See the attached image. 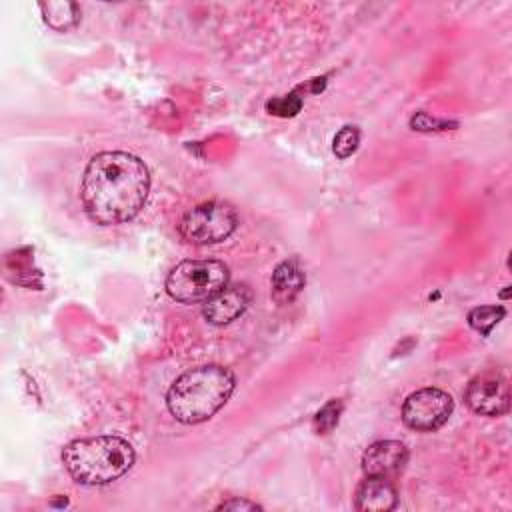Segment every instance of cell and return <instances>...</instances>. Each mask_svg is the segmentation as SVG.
Returning <instances> with one entry per match:
<instances>
[{"mask_svg": "<svg viewBox=\"0 0 512 512\" xmlns=\"http://www.w3.org/2000/svg\"><path fill=\"white\" fill-rule=\"evenodd\" d=\"M302 108V96H298L296 92H290L286 96H280V98H272L270 102H266V110L274 116H282V118H288V116H294L298 114Z\"/></svg>", "mask_w": 512, "mask_h": 512, "instance_id": "obj_16", "label": "cell"}, {"mask_svg": "<svg viewBox=\"0 0 512 512\" xmlns=\"http://www.w3.org/2000/svg\"><path fill=\"white\" fill-rule=\"evenodd\" d=\"M216 510H260V506L256 502H250L244 498H232V500H224L222 504H218Z\"/></svg>", "mask_w": 512, "mask_h": 512, "instance_id": "obj_18", "label": "cell"}, {"mask_svg": "<svg viewBox=\"0 0 512 512\" xmlns=\"http://www.w3.org/2000/svg\"><path fill=\"white\" fill-rule=\"evenodd\" d=\"M508 294H510V288H508V290H504V292L500 294V298H508Z\"/></svg>", "mask_w": 512, "mask_h": 512, "instance_id": "obj_19", "label": "cell"}, {"mask_svg": "<svg viewBox=\"0 0 512 512\" xmlns=\"http://www.w3.org/2000/svg\"><path fill=\"white\" fill-rule=\"evenodd\" d=\"M228 284V266L220 260H184L166 278V292L178 302H206Z\"/></svg>", "mask_w": 512, "mask_h": 512, "instance_id": "obj_4", "label": "cell"}, {"mask_svg": "<svg viewBox=\"0 0 512 512\" xmlns=\"http://www.w3.org/2000/svg\"><path fill=\"white\" fill-rule=\"evenodd\" d=\"M238 226V212L232 204L222 200H208L190 208L178 230L190 244H216L226 240Z\"/></svg>", "mask_w": 512, "mask_h": 512, "instance_id": "obj_5", "label": "cell"}, {"mask_svg": "<svg viewBox=\"0 0 512 512\" xmlns=\"http://www.w3.org/2000/svg\"><path fill=\"white\" fill-rule=\"evenodd\" d=\"M340 412H342V402L340 400H330L326 402L314 416V430L318 434H326L330 432L336 424H338V418H340Z\"/></svg>", "mask_w": 512, "mask_h": 512, "instance_id": "obj_14", "label": "cell"}, {"mask_svg": "<svg viewBox=\"0 0 512 512\" xmlns=\"http://www.w3.org/2000/svg\"><path fill=\"white\" fill-rule=\"evenodd\" d=\"M306 276L304 270L298 262V258H290L284 260L276 266V270L272 272V296L276 302L280 304H288L292 302L300 290L304 288Z\"/></svg>", "mask_w": 512, "mask_h": 512, "instance_id": "obj_11", "label": "cell"}, {"mask_svg": "<svg viewBox=\"0 0 512 512\" xmlns=\"http://www.w3.org/2000/svg\"><path fill=\"white\" fill-rule=\"evenodd\" d=\"M134 448L120 436L78 438L64 446L62 462L68 474L88 486H102L124 476L134 464Z\"/></svg>", "mask_w": 512, "mask_h": 512, "instance_id": "obj_3", "label": "cell"}, {"mask_svg": "<svg viewBox=\"0 0 512 512\" xmlns=\"http://www.w3.org/2000/svg\"><path fill=\"white\" fill-rule=\"evenodd\" d=\"M464 400L480 416H502L510 408L508 382L500 372H482L466 386Z\"/></svg>", "mask_w": 512, "mask_h": 512, "instance_id": "obj_7", "label": "cell"}, {"mask_svg": "<svg viewBox=\"0 0 512 512\" xmlns=\"http://www.w3.org/2000/svg\"><path fill=\"white\" fill-rule=\"evenodd\" d=\"M452 396L440 388H422L412 392L402 404V420L408 428L430 432L440 428L452 414Z\"/></svg>", "mask_w": 512, "mask_h": 512, "instance_id": "obj_6", "label": "cell"}, {"mask_svg": "<svg viewBox=\"0 0 512 512\" xmlns=\"http://www.w3.org/2000/svg\"><path fill=\"white\" fill-rule=\"evenodd\" d=\"M504 306H478L468 312V324L482 336H488L490 330L504 318Z\"/></svg>", "mask_w": 512, "mask_h": 512, "instance_id": "obj_13", "label": "cell"}, {"mask_svg": "<svg viewBox=\"0 0 512 512\" xmlns=\"http://www.w3.org/2000/svg\"><path fill=\"white\" fill-rule=\"evenodd\" d=\"M252 300V292L248 286H224L220 292H216L212 298L206 300L202 314L210 324L222 326L228 324L232 320H236L238 316H242L246 312V308L250 306Z\"/></svg>", "mask_w": 512, "mask_h": 512, "instance_id": "obj_8", "label": "cell"}, {"mask_svg": "<svg viewBox=\"0 0 512 512\" xmlns=\"http://www.w3.org/2000/svg\"><path fill=\"white\" fill-rule=\"evenodd\" d=\"M234 374L218 364L186 370L166 392L168 412L182 424H200L212 418L232 396Z\"/></svg>", "mask_w": 512, "mask_h": 512, "instance_id": "obj_2", "label": "cell"}, {"mask_svg": "<svg viewBox=\"0 0 512 512\" xmlns=\"http://www.w3.org/2000/svg\"><path fill=\"white\" fill-rule=\"evenodd\" d=\"M146 164L128 152L96 154L82 176L80 200L88 218L100 226L132 220L148 198Z\"/></svg>", "mask_w": 512, "mask_h": 512, "instance_id": "obj_1", "label": "cell"}, {"mask_svg": "<svg viewBox=\"0 0 512 512\" xmlns=\"http://www.w3.org/2000/svg\"><path fill=\"white\" fill-rule=\"evenodd\" d=\"M408 460V450L398 440H380L362 454V470L366 476H396Z\"/></svg>", "mask_w": 512, "mask_h": 512, "instance_id": "obj_9", "label": "cell"}, {"mask_svg": "<svg viewBox=\"0 0 512 512\" xmlns=\"http://www.w3.org/2000/svg\"><path fill=\"white\" fill-rule=\"evenodd\" d=\"M398 494L390 478L382 476H366V480L360 482L354 496L356 510L362 512H388L396 508Z\"/></svg>", "mask_w": 512, "mask_h": 512, "instance_id": "obj_10", "label": "cell"}, {"mask_svg": "<svg viewBox=\"0 0 512 512\" xmlns=\"http://www.w3.org/2000/svg\"><path fill=\"white\" fill-rule=\"evenodd\" d=\"M412 128L414 130H422V132H428V130H444L448 128V122H442V120H436V118H430L428 114L420 112L416 114L412 120H410Z\"/></svg>", "mask_w": 512, "mask_h": 512, "instance_id": "obj_17", "label": "cell"}, {"mask_svg": "<svg viewBox=\"0 0 512 512\" xmlns=\"http://www.w3.org/2000/svg\"><path fill=\"white\" fill-rule=\"evenodd\" d=\"M40 10L44 14V22L60 32H66L68 28L76 26L80 18L78 6L74 2H44L40 4Z\"/></svg>", "mask_w": 512, "mask_h": 512, "instance_id": "obj_12", "label": "cell"}, {"mask_svg": "<svg viewBox=\"0 0 512 512\" xmlns=\"http://www.w3.org/2000/svg\"><path fill=\"white\" fill-rule=\"evenodd\" d=\"M360 142V132L356 126H344L336 136H334V144L332 150L338 158H348L350 154H354V150L358 148Z\"/></svg>", "mask_w": 512, "mask_h": 512, "instance_id": "obj_15", "label": "cell"}]
</instances>
